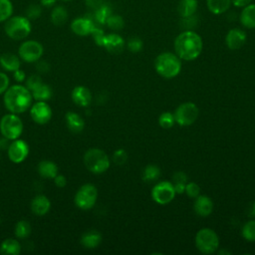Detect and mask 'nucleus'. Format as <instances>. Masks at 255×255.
I'll return each instance as SVG.
<instances>
[{
    "mask_svg": "<svg viewBox=\"0 0 255 255\" xmlns=\"http://www.w3.org/2000/svg\"><path fill=\"white\" fill-rule=\"evenodd\" d=\"M175 54L181 60L192 61L198 58L203 49L201 37L193 30H184L174 39Z\"/></svg>",
    "mask_w": 255,
    "mask_h": 255,
    "instance_id": "f257e3e1",
    "label": "nucleus"
},
{
    "mask_svg": "<svg viewBox=\"0 0 255 255\" xmlns=\"http://www.w3.org/2000/svg\"><path fill=\"white\" fill-rule=\"evenodd\" d=\"M32 94L27 87L15 85L8 88L4 94V105L13 114L25 112L32 104Z\"/></svg>",
    "mask_w": 255,
    "mask_h": 255,
    "instance_id": "f03ea898",
    "label": "nucleus"
},
{
    "mask_svg": "<svg viewBox=\"0 0 255 255\" xmlns=\"http://www.w3.org/2000/svg\"><path fill=\"white\" fill-rule=\"evenodd\" d=\"M154 68L157 74L161 77L165 79H172L180 73L181 61L176 54L163 52L155 58Z\"/></svg>",
    "mask_w": 255,
    "mask_h": 255,
    "instance_id": "7ed1b4c3",
    "label": "nucleus"
},
{
    "mask_svg": "<svg viewBox=\"0 0 255 255\" xmlns=\"http://www.w3.org/2000/svg\"><path fill=\"white\" fill-rule=\"evenodd\" d=\"M4 30L9 38L13 40H23L31 33V20H29L26 16H11L5 21Z\"/></svg>",
    "mask_w": 255,
    "mask_h": 255,
    "instance_id": "20e7f679",
    "label": "nucleus"
},
{
    "mask_svg": "<svg viewBox=\"0 0 255 255\" xmlns=\"http://www.w3.org/2000/svg\"><path fill=\"white\" fill-rule=\"evenodd\" d=\"M84 163L91 172L100 174L110 167V158L108 154L100 148H90L84 154Z\"/></svg>",
    "mask_w": 255,
    "mask_h": 255,
    "instance_id": "39448f33",
    "label": "nucleus"
},
{
    "mask_svg": "<svg viewBox=\"0 0 255 255\" xmlns=\"http://www.w3.org/2000/svg\"><path fill=\"white\" fill-rule=\"evenodd\" d=\"M196 248L203 254L214 253L219 247V237L210 228H201L195 235Z\"/></svg>",
    "mask_w": 255,
    "mask_h": 255,
    "instance_id": "423d86ee",
    "label": "nucleus"
},
{
    "mask_svg": "<svg viewBox=\"0 0 255 255\" xmlns=\"http://www.w3.org/2000/svg\"><path fill=\"white\" fill-rule=\"evenodd\" d=\"M1 134L8 139H16L23 132V123L16 114H7L0 121Z\"/></svg>",
    "mask_w": 255,
    "mask_h": 255,
    "instance_id": "0eeeda50",
    "label": "nucleus"
},
{
    "mask_svg": "<svg viewBox=\"0 0 255 255\" xmlns=\"http://www.w3.org/2000/svg\"><path fill=\"white\" fill-rule=\"evenodd\" d=\"M98 198V189L95 185L91 183H87L82 185L76 195H75V203L76 205L83 210H88L94 207Z\"/></svg>",
    "mask_w": 255,
    "mask_h": 255,
    "instance_id": "6e6552de",
    "label": "nucleus"
},
{
    "mask_svg": "<svg viewBox=\"0 0 255 255\" xmlns=\"http://www.w3.org/2000/svg\"><path fill=\"white\" fill-rule=\"evenodd\" d=\"M173 116L176 124L181 127H187L196 121L198 117V108L192 102H185L176 108Z\"/></svg>",
    "mask_w": 255,
    "mask_h": 255,
    "instance_id": "1a4fd4ad",
    "label": "nucleus"
},
{
    "mask_svg": "<svg viewBox=\"0 0 255 255\" xmlns=\"http://www.w3.org/2000/svg\"><path fill=\"white\" fill-rule=\"evenodd\" d=\"M44 52L43 46L40 42L35 40L24 41L18 50L20 58L28 63L37 62L40 60Z\"/></svg>",
    "mask_w": 255,
    "mask_h": 255,
    "instance_id": "9d476101",
    "label": "nucleus"
},
{
    "mask_svg": "<svg viewBox=\"0 0 255 255\" xmlns=\"http://www.w3.org/2000/svg\"><path fill=\"white\" fill-rule=\"evenodd\" d=\"M173 183L167 180L156 183L151 189V197L158 204H167L175 196Z\"/></svg>",
    "mask_w": 255,
    "mask_h": 255,
    "instance_id": "9b49d317",
    "label": "nucleus"
},
{
    "mask_svg": "<svg viewBox=\"0 0 255 255\" xmlns=\"http://www.w3.org/2000/svg\"><path fill=\"white\" fill-rule=\"evenodd\" d=\"M7 150L9 159L14 163H20L28 156L29 146L26 141L16 138L9 144Z\"/></svg>",
    "mask_w": 255,
    "mask_h": 255,
    "instance_id": "f8f14e48",
    "label": "nucleus"
},
{
    "mask_svg": "<svg viewBox=\"0 0 255 255\" xmlns=\"http://www.w3.org/2000/svg\"><path fill=\"white\" fill-rule=\"evenodd\" d=\"M30 116L35 123L44 125L51 120L52 110L46 102L38 101L31 107Z\"/></svg>",
    "mask_w": 255,
    "mask_h": 255,
    "instance_id": "ddd939ff",
    "label": "nucleus"
},
{
    "mask_svg": "<svg viewBox=\"0 0 255 255\" xmlns=\"http://www.w3.org/2000/svg\"><path fill=\"white\" fill-rule=\"evenodd\" d=\"M96 26L92 17H78L72 21L71 30L78 36H88L91 35Z\"/></svg>",
    "mask_w": 255,
    "mask_h": 255,
    "instance_id": "4468645a",
    "label": "nucleus"
},
{
    "mask_svg": "<svg viewBox=\"0 0 255 255\" xmlns=\"http://www.w3.org/2000/svg\"><path fill=\"white\" fill-rule=\"evenodd\" d=\"M246 33L240 28L230 29L225 37V44L230 50L240 49L246 42Z\"/></svg>",
    "mask_w": 255,
    "mask_h": 255,
    "instance_id": "2eb2a0df",
    "label": "nucleus"
},
{
    "mask_svg": "<svg viewBox=\"0 0 255 255\" xmlns=\"http://www.w3.org/2000/svg\"><path fill=\"white\" fill-rule=\"evenodd\" d=\"M103 47L110 53L119 54L124 50L125 47V40L124 38L116 33L108 34L105 37Z\"/></svg>",
    "mask_w": 255,
    "mask_h": 255,
    "instance_id": "dca6fc26",
    "label": "nucleus"
},
{
    "mask_svg": "<svg viewBox=\"0 0 255 255\" xmlns=\"http://www.w3.org/2000/svg\"><path fill=\"white\" fill-rule=\"evenodd\" d=\"M195 213L201 217H206L211 214L213 210V202L207 195H198L193 203Z\"/></svg>",
    "mask_w": 255,
    "mask_h": 255,
    "instance_id": "f3484780",
    "label": "nucleus"
},
{
    "mask_svg": "<svg viewBox=\"0 0 255 255\" xmlns=\"http://www.w3.org/2000/svg\"><path fill=\"white\" fill-rule=\"evenodd\" d=\"M72 100L80 107H88L92 102V93L85 86H77L72 91Z\"/></svg>",
    "mask_w": 255,
    "mask_h": 255,
    "instance_id": "a211bd4d",
    "label": "nucleus"
},
{
    "mask_svg": "<svg viewBox=\"0 0 255 255\" xmlns=\"http://www.w3.org/2000/svg\"><path fill=\"white\" fill-rule=\"evenodd\" d=\"M51 208V202L49 198L43 194H39L34 197L31 202V210L38 216H43L49 212Z\"/></svg>",
    "mask_w": 255,
    "mask_h": 255,
    "instance_id": "6ab92c4d",
    "label": "nucleus"
},
{
    "mask_svg": "<svg viewBox=\"0 0 255 255\" xmlns=\"http://www.w3.org/2000/svg\"><path fill=\"white\" fill-rule=\"evenodd\" d=\"M240 23L247 29H255V4H248L242 8L239 15Z\"/></svg>",
    "mask_w": 255,
    "mask_h": 255,
    "instance_id": "aec40b11",
    "label": "nucleus"
},
{
    "mask_svg": "<svg viewBox=\"0 0 255 255\" xmlns=\"http://www.w3.org/2000/svg\"><path fill=\"white\" fill-rule=\"evenodd\" d=\"M66 123H67V127L68 128L74 132V133H78L81 132L84 128H85V122L82 119V117L74 112H68L66 114Z\"/></svg>",
    "mask_w": 255,
    "mask_h": 255,
    "instance_id": "412c9836",
    "label": "nucleus"
},
{
    "mask_svg": "<svg viewBox=\"0 0 255 255\" xmlns=\"http://www.w3.org/2000/svg\"><path fill=\"white\" fill-rule=\"evenodd\" d=\"M102 242V235L96 230H90L84 233L81 237V244L88 249H94Z\"/></svg>",
    "mask_w": 255,
    "mask_h": 255,
    "instance_id": "4be33fe9",
    "label": "nucleus"
},
{
    "mask_svg": "<svg viewBox=\"0 0 255 255\" xmlns=\"http://www.w3.org/2000/svg\"><path fill=\"white\" fill-rule=\"evenodd\" d=\"M198 8L197 0H180L177 5V13L181 18L192 16Z\"/></svg>",
    "mask_w": 255,
    "mask_h": 255,
    "instance_id": "5701e85b",
    "label": "nucleus"
},
{
    "mask_svg": "<svg viewBox=\"0 0 255 255\" xmlns=\"http://www.w3.org/2000/svg\"><path fill=\"white\" fill-rule=\"evenodd\" d=\"M1 67L9 72H14L20 69V59L12 53H4L0 56Z\"/></svg>",
    "mask_w": 255,
    "mask_h": 255,
    "instance_id": "b1692460",
    "label": "nucleus"
},
{
    "mask_svg": "<svg viewBox=\"0 0 255 255\" xmlns=\"http://www.w3.org/2000/svg\"><path fill=\"white\" fill-rule=\"evenodd\" d=\"M38 172L44 178L54 179L58 174V166L51 160H42L38 164Z\"/></svg>",
    "mask_w": 255,
    "mask_h": 255,
    "instance_id": "393cba45",
    "label": "nucleus"
},
{
    "mask_svg": "<svg viewBox=\"0 0 255 255\" xmlns=\"http://www.w3.org/2000/svg\"><path fill=\"white\" fill-rule=\"evenodd\" d=\"M206 6L210 13L221 15L230 8L231 0H206Z\"/></svg>",
    "mask_w": 255,
    "mask_h": 255,
    "instance_id": "a878e982",
    "label": "nucleus"
},
{
    "mask_svg": "<svg viewBox=\"0 0 255 255\" xmlns=\"http://www.w3.org/2000/svg\"><path fill=\"white\" fill-rule=\"evenodd\" d=\"M68 11L62 5H55L51 12V21L55 26H62L68 20Z\"/></svg>",
    "mask_w": 255,
    "mask_h": 255,
    "instance_id": "bb28decb",
    "label": "nucleus"
},
{
    "mask_svg": "<svg viewBox=\"0 0 255 255\" xmlns=\"http://www.w3.org/2000/svg\"><path fill=\"white\" fill-rule=\"evenodd\" d=\"M21 252V245L16 239H5L0 246V253L3 255H18Z\"/></svg>",
    "mask_w": 255,
    "mask_h": 255,
    "instance_id": "cd10ccee",
    "label": "nucleus"
},
{
    "mask_svg": "<svg viewBox=\"0 0 255 255\" xmlns=\"http://www.w3.org/2000/svg\"><path fill=\"white\" fill-rule=\"evenodd\" d=\"M112 14H113V10H112L111 6L104 3L101 7H99L98 9H96L94 11L92 19L94 20L95 23H97L99 25H106L108 18Z\"/></svg>",
    "mask_w": 255,
    "mask_h": 255,
    "instance_id": "c85d7f7f",
    "label": "nucleus"
},
{
    "mask_svg": "<svg viewBox=\"0 0 255 255\" xmlns=\"http://www.w3.org/2000/svg\"><path fill=\"white\" fill-rule=\"evenodd\" d=\"M32 97L37 101H43L46 102L52 97V89L50 86L42 83L40 86H38L35 90L31 92Z\"/></svg>",
    "mask_w": 255,
    "mask_h": 255,
    "instance_id": "c756f323",
    "label": "nucleus"
},
{
    "mask_svg": "<svg viewBox=\"0 0 255 255\" xmlns=\"http://www.w3.org/2000/svg\"><path fill=\"white\" fill-rule=\"evenodd\" d=\"M160 175V169L155 164H148L144 167L141 178L145 182H153L155 181Z\"/></svg>",
    "mask_w": 255,
    "mask_h": 255,
    "instance_id": "7c9ffc66",
    "label": "nucleus"
},
{
    "mask_svg": "<svg viewBox=\"0 0 255 255\" xmlns=\"http://www.w3.org/2000/svg\"><path fill=\"white\" fill-rule=\"evenodd\" d=\"M32 232V227L31 224L29 223V221L27 220H20L17 222L16 226H15V235L20 238V239H24L27 238Z\"/></svg>",
    "mask_w": 255,
    "mask_h": 255,
    "instance_id": "2f4dec72",
    "label": "nucleus"
},
{
    "mask_svg": "<svg viewBox=\"0 0 255 255\" xmlns=\"http://www.w3.org/2000/svg\"><path fill=\"white\" fill-rule=\"evenodd\" d=\"M13 14V4L10 0H0V23L8 20Z\"/></svg>",
    "mask_w": 255,
    "mask_h": 255,
    "instance_id": "473e14b6",
    "label": "nucleus"
},
{
    "mask_svg": "<svg viewBox=\"0 0 255 255\" xmlns=\"http://www.w3.org/2000/svg\"><path fill=\"white\" fill-rule=\"evenodd\" d=\"M242 236L249 242H255V219L247 221L242 227Z\"/></svg>",
    "mask_w": 255,
    "mask_h": 255,
    "instance_id": "72a5a7b5",
    "label": "nucleus"
},
{
    "mask_svg": "<svg viewBox=\"0 0 255 255\" xmlns=\"http://www.w3.org/2000/svg\"><path fill=\"white\" fill-rule=\"evenodd\" d=\"M106 25L111 29V30H114V31H119V30H122L125 26V21H124V18L121 16V15H118V14H112L107 22H106Z\"/></svg>",
    "mask_w": 255,
    "mask_h": 255,
    "instance_id": "f704fd0d",
    "label": "nucleus"
},
{
    "mask_svg": "<svg viewBox=\"0 0 255 255\" xmlns=\"http://www.w3.org/2000/svg\"><path fill=\"white\" fill-rule=\"evenodd\" d=\"M174 123H175L174 116L169 112L162 113L158 118V124L163 128H170L171 127H173Z\"/></svg>",
    "mask_w": 255,
    "mask_h": 255,
    "instance_id": "c9c22d12",
    "label": "nucleus"
},
{
    "mask_svg": "<svg viewBox=\"0 0 255 255\" xmlns=\"http://www.w3.org/2000/svg\"><path fill=\"white\" fill-rule=\"evenodd\" d=\"M42 6L38 4H30L26 9V17L29 20H35L41 16Z\"/></svg>",
    "mask_w": 255,
    "mask_h": 255,
    "instance_id": "e433bc0d",
    "label": "nucleus"
},
{
    "mask_svg": "<svg viewBox=\"0 0 255 255\" xmlns=\"http://www.w3.org/2000/svg\"><path fill=\"white\" fill-rule=\"evenodd\" d=\"M127 46H128V51H130L132 53H138L142 50L143 43H142L141 39H139L137 37H132V38L128 39Z\"/></svg>",
    "mask_w": 255,
    "mask_h": 255,
    "instance_id": "4c0bfd02",
    "label": "nucleus"
},
{
    "mask_svg": "<svg viewBox=\"0 0 255 255\" xmlns=\"http://www.w3.org/2000/svg\"><path fill=\"white\" fill-rule=\"evenodd\" d=\"M184 192L191 198H196L200 193V187L195 182H188L185 185Z\"/></svg>",
    "mask_w": 255,
    "mask_h": 255,
    "instance_id": "58836bf2",
    "label": "nucleus"
},
{
    "mask_svg": "<svg viewBox=\"0 0 255 255\" xmlns=\"http://www.w3.org/2000/svg\"><path fill=\"white\" fill-rule=\"evenodd\" d=\"M91 35L93 36L95 43H96L98 46H101V47H103V44H104V40H105V37H106V34L104 33L103 29H101L100 27L96 26V27L94 28V30L92 31Z\"/></svg>",
    "mask_w": 255,
    "mask_h": 255,
    "instance_id": "ea45409f",
    "label": "nucleus"
},
{
    "mask_svg": "<svg viewBox=\"0 0 255 255\" xmlns=\"http://www.w3.org/2000/svg\"><path fill=\"white\" fill-rule=\"evenodd\" d=\"M128 159V153L125 149L123 148H120V149H117L114 154H113V160L115 163H117L118 165H122L124 163H126Z\"/></svg>",
    "mask_w": 255,
    "mask_h": 255,
    "instance_id": "a19ab883",
    "label": "nucleus"
},
{
    "mask_svg": "<svg viewBox=\"0 0 255 255\" xmlns=\"http://www.w3.org/2000/svg\"><path fill=\"white\" fill-rule=\"evenodd\" d=\"M197 17L194 15L192 16H189V17H184V18H181V21H180V25L182 28H184L185 30H191L193 27L196 26L197 24Z\"/></svg>",
    "mask_w": 255,
    "mask_h": 255,
    "instance_id": "79ce46f5",
    "label": "nucleus"
},
{
    "mask_svg": "<svg viewBox=\"0 0 255 255\" xmlns=\"http://www.w3.org/2000/svg\"><path fill=\"white\" fill-rule=\"evenodd\" d=\"M42 80H41V77L38 76V75H32L30 76L27 81H26V87L27 89L32 92L33 90H35L38 86H40L42 84Z\"/></svg>",
    "mask_w": 255,
    "mask_h": 255,
    "instance_id": "37998d69",
    "label": "nucleus"
},
{
    "mask_svg": "<svg viewBox=\"0 0 255 255\" xmlns=\"http://www.w3.org/2000/svg\"><path fill=\"white\" fill-rule=\"evenodd\" d=\"M9 88V78L6 74L0 72V94L5 93V91Z\"/></svg>",
    "mask_w": 255,
    "mask_h": 255,
    "instance_id": "c03bdc74",
    "label": "nucleus"
},
{
    "mask_svg": "<svg viewBox=\"0 0 255 255\" xmlns=\"http://www.w3.org/2000/svg\"><path fill=\"white\" fill-rule=\"evenodd\" d=\"M85 4L89 9L95 11L104 4V0H85Z\"/></svg>",
    "mask_w": 255,
    "mask_h": 255,
    "instance_id": "a18cd8bd",
    "label": "nucleus"
},
{
    "mask_svg": "<svg viewBox=\"0 0 255 255\" xmlns=\"http://www.w3.org/2000/svg\"><path fill=\"white\" fill-rule=\"evenodd\" d=\"M172 179H173V183H175V182L186 183L187 182V175L183 171H176L173 174Z\"/></svg>",
    "mask_w": 255,
    "mask_h": 255,
    "instance_id": "49530a36",
    "label": "nucleus"
},
{
    "mask_svg": "<svg viewBox=\"0 0 255 255\" xmlns=\"http://www.w3.org/2000/svg\"><path fill=\"white\" fill-rule=\"evenodd\" d=\"M54 182L55 184L58 186V187H64L66 186L67 184V179L64 175L62 174H57L55 177H54Z\"/></svg>",
    "mask_w": 255,
    "mask_h": 255,
    "instance_id": "de8ad7c7",
    "label": "nucleus"
},
{
    "mask_svg": "<svg viewBox=\"0 0 255 255\" xmlns=\"http://www.w3.org/2000/svg\"><path fill=\"white\" fill-rule=\"evenodd\" d=\"M38 62V61H37ZM36 68L39 72H42V73H46L49 71V64L45 61H39L36 65Z\"/></svg>",
    "mask_w": 255,
    "mask_h": 255,
    "instance_id": "09e8293b",
    "label": "nucleus"
},
{
    "mask_svg": "<svg viewBox=\"0 0 255 255\" xmlns=\"http://www.w3.org/2000/svg\"><path fill=\"white\" fill-rule=\"evenodd\" d=\"M252 0H231V4L237 8H243L251 3Z\"/></svg>",
    "mask_w": 255,
    "mask_h": 255,
    "instance_id": "8fccbe9b",
    "label": "nucleus"
},
{
    "mask_svg": "<svg viewBox=\"0 0 255 255\" xmlns=\"http://www.w3.org/2000/svg\"><path fill=\"white\" fill-rule=\"evenodd\" d=\"M13 76H14V79L17 82H23L25 80V73H24V71H22L20 69L14 71L13 72Z\"/></svg>",
    "mask_w": 255,
    "mask_h": 255,
    "instance_id": "3c124183",
    "label": "nucleus"
},
{
    "mask_svg": "<svg viewBox=\"0 0 255 255\" xmlns=\"http://www.w3.org/2000/svg\"><path fill=\"white\" fill-rule=\"evenodd\" d=\"M185 185L186 183H183V182H175L173 183V187H174V190H175V193H183L184 190H185Z\"/></svg>",
    "mask_w": 255,
    "mask_h": 255,
    "instance_id": "603ef678",
    "label": "nucleus"
},
{
    "mask_svg": "<svg viewBox=\"0 0 255 255\" xmlns=\"http://www.w3.org/2000/svg\"><path fill=\"white\" fill-rule=\"evenodd\" d=\"M57 0H40V5L43 7H54Z\"/></svg>",
    "mask_w": 255,
    "mask_h": 255,
    "instance_id": "864d4df0",
    "label": "nucleus"
},
{
    "mask_svg": "<svg viewBox=\"0 0 255 255\" xmlns=\"http://www.w3.org/2000/svg\"><path fill=\"white\" fill-rule=\"evenodd\" d=\"M248 216L249 217H252V218H255V201H253L250 206L248 207Z\"/></svg>",
    "mask_w": 255,
    "mask_h": 255,
    "instance_id": "5fc2aeb1",
    "label": "nucleus"
},
{
    "mask_svg": "<svg viewBox=\"0 0 255 255\" xmlns=\"http://www.w3.org/2000/svg\"><path fill=\"white\" fill-rule=\"evenodd\" d=\"M8 138H6V137H4V138H2V139H0V149H3V150H5V149H8V147H9V142H8Z\"/></svg>",
    "mask_w": 255,
    "mask_h": 255,
    "instance_id": "6e6d98bb",
    "label": "nucleus"
},
{
    "mask_svg": "<svg viewBox=\"0 0 255 255\" xmlns=\"http://www.w3.org/2000/svg\"><path fill=\"white\" fill-rule=\"evenodd\" d=\"M62 1H66L67 2V1H71V0H62Z\"/></svg>",
    "mask_w": 255,
    "mask_h": 255,
    "instance_id": "4d7b16f0",
    "label": "nucleus"
}]
</instances>
